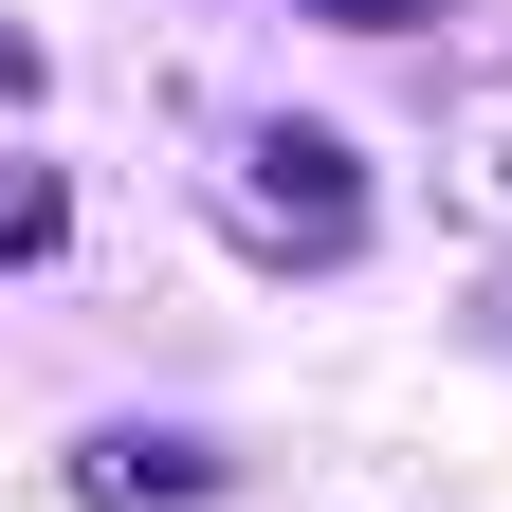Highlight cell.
I'll return each instance as SVG.
<instances>
[{"mask_svg":"<svg viewBox=\"0 0 512 512\" xmlns=\"http://www.w3.org/2000/svg\"><path fill=\"white\" fill-rule=\"evenodd\" d=\"M256 220L275 238H366V165L330 128H256Z\"/></svg>","mask_w":512,"mask_h":512,"instance_id":"cell-1","label":"cell"},{"mask_svg":"<svg viewBox=\"0 0 512 512\" xmlns=\"http://www.w3.org/2000/svg\"><path fill=\"white\" fill-rule=\"evenodd\" d=\"M74 494H92V512H202L220 458H202V439H165V421H110L92 458H74Z\"/></svg>","mask_w":512,"mask_h":512,"instance_id":"cell-2","label":"cell"},{"mask_svg":"<svg viewBox=\"0 0 512 512\" xmlns=\"http://www.w3.org/2000/svg\"><path fill=\"white\" fill-rule=\"evenodd\" d=\"M55 238H74V183H55V165H0V275H37Z\"/></svg>","mask_w":512,"mask_h":512,"instance_id":"cell-3","label":"cell"},{"mask_svg":"<svg viewBox=\"0 0 512 512\" xmlns=\"http://www.w3.org/2000/svg\"><path fill=\"white\" fill-rule=\"evenodd\" d=\"M311 19H348V37H421L439 0H311Z\"/></svg>","mask_w":512,"mask_h":512,"instance_id":"cell-4","label":"cell"},{"mask_svg":"<svg viewBox=\"0 0 512 512\" xmlns=\"http://www.w3.org/2000/svg\"><path fill=\"white\" fill-rule=\"evenodd\" d=\"M0 74H19V37H0Z\"/></svg>","mask_w":512,"mask_h":512,"instance_id":"cell-5","label":"cell"}]
</instances>
